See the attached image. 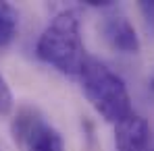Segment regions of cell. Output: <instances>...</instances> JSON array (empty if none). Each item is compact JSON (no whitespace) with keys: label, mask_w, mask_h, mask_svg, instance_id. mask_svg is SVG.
Here are the masks:
<instances>
[{"label":"cell","mask_w":154,"mask_h":151,"mask_svg":"<svg viewBox=\"0 0 154 151\" xmlns=\"http://www.w3.org/2000/svg\"><path fill=\"white\" fill-rule=\"evenodd\" d=\"M35 54L40 60L56 66L60 73L81 75L90 58L85 54L75 10H65L52 19L35 44Z\"/></svg>","instance_id":"obj_1"},{"label":"cell","mask_w":154,"mask_h":151,"mask_svg":"<svg viewBox=\"0 0 154 151\" xmlns=\"http://www.w3.org/2000/svg\"><path fill=\"white\" fill-rule=\"evenodd\" d=\"M79 77L88 101L106 122H112L117 126L133 114L125 81L115 71H110L104 62L90 58Z\"/></svg>","instance_id":"obj_2"},{"label":"cell","mask_w":154,"mask_h":151,"mask_svg":"<svg viewBox=\"0 0 154 151\" xmlns=\"http://www.w3.org/2000/svg\"><path fill=\"white\" fill-rule=\"evenodd\" d=\"M13 139L25 151H65L60 132L35 110L21 108L13 120Z\"/></svg>","instance_id":"obj_3"},{"label":"cell","mask_w":154,"mask_h":151,"mask_svg":"<svg viewBox=\"0 0 154 151\" xmlns=\"http://www.w3.org/2000/svg\"><path fill=\"white\" fill-rule=\"evenodd\" d=\"M150 135L148 120L140 114H131L115 126V147L117 151H152Z\"/></svg>","instance_id":"obj_4"},{"label":"cell","mask_w":154,"mask_h":151,"mask_svg":"<svg viewBox=\"0 0 154 151\" xmlns=\"http://www.w3.org/2000/svg\"><path fill=\"white\" fill-rule=\"evenodd\" d=\"M104 39L121 54H137L140 52V37L135 33V27L131 25L127 17L123 15H108L102 21Z\"/></svg>","instance_id":"obj_5"},{"label":"cell","mask_w":154,"mask_h":151,"mask_svg":"<svg viewBox=\"0 0 154 151\" xmlns=\"http://www.w3.org/2000/svg\"><path fill=\"white\" fill-rule=\"evenodd\" d=\"M19 29V13L8 4L0 2V48L8 46Z\"/></svg>","instance_id":"obj_6"},{"label":"cell","mask_w":154,"mask_h":151,"mask_svg":"<svg viewBox=\"0 0 154 151\" xmlns=\"http://www.w3.org/2000/svg\"><path fill=\"white\" fill-rule=\"evenodd\" d=\"M13 110V93L4 81V77L0 75V116H6Z\"/></svg>","instance_id":"obj_7"},{"label":"cell","mask_w":154,"mask_h":151,"mask_svg":"<svg viewBox=\"0 0 154 151\" xmlns=\"http://www.w3.org/2000/svg\"><path fill=\"white\" fill-rule=\"evenodd\" d=\"M140 10H142V15L146 17L148 29L154 33V0H142V2H140Z\"/></svg>","instance_id":"obj_8"},{"label":"cell","mask_w":154,"mask_h":151,"mask_svg":"<svg viewBox=\"0 0 154 151\" xmlns=\"http://www.w3.org/2000/svg\"><path fill=\"white\" fill-rule=\"evenodd\" d=\"M152 151H154V149H152Z\"/></svg>","instance_id":"obj_9"}]
</instances>
